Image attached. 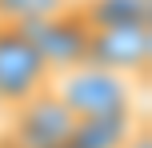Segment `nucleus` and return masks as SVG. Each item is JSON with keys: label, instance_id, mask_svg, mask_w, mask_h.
<instances>
[{"label": "nucleus", "instance_id": "obj_1", "mask_svg": "<svg viewBox=\"0 0 152 148\" xmlns=\"http://www.w3.org/2000/svg\"><path fill=\"white\" fill-rule=\"evenodd\" d=\"M52 96L72 112V120H104V116H128L136 112V80L104 72L96 64H80L48 80Z\"/></svg>", "mask_w": 152, "mask_h": 148}, {"label": "nucleus", "instance_id": "obj_2", "mask_svg": "<svg viewBox=\"0 0 152 148\" xmlns=\"http://www.w3.org/2000/svg\"><path fill=\"white\" fill-rule=\"evenodd\" d=\"M52 72L20 24H0V108L12 112L36 92H44Z\"/></svg>", "mask_w": 152, "mask_h": 148}, {"label": "nucleus", "instance_id": "obj_3", "mask_svg": "<svg viewBox=\"0 0 152 148\" xmlns=\"http://www.w3.org/2000/svg\"><path fill=\"white\" fill-rule=\"evenodd\" d=\"M88 64L128 80H144L152 64V24L128 20V24H104L88 32Z\"/></svg>", "mask_w": 152, "mask_h": 148}, {"label": "nucleus", "instance_id": "obj_4", "mask_svg": "<svg viewBox=\"0 0 152 148\" xmlns=\"http://www.w3.org/2000/svg\"><path fill=\"white\" fill-rule=\"evenodd\" d=\"M72 128H76L72 112L52 96V88H44L32 100H24L20 108H12L8 144L12 148H68Z\"/></svg>", "mask_w": 152, "mask_h": 148}, {"label": "nucleus", "instance_id": "obj_5", "mask_svg": "<svg viewBox=\"0 0 152 148\" xmlns=\"http://www.w3.org/2000/svg\"><path fill=\"white\" fill-rule=\"evenodd\" d=\"M20 28L32 36V44L44 56V64H48L52 76L88 64V32L92 28L80 20L76 4L68 12H60V16H48V20H36V24H20Z\"/></svg>", "mask_w": 152, "mask_h": 148}, {"label": "nucleus", "instance_id": "obj_6", "mask_svg": "<svg viewBox=\"0 0 152 148\" xmlns=\"http://www.w3.org/2000/svg\"><path fill=\"white\" fill-rule=\"evenodd\" d=\"M136 112H128V116H104V120H80V124L72 128V140L68 148H124L132 140V132L140 128Z\"/></svg>", "mask_w": 152, "mask_h": 148}, {"label": "nucleus", "instance_id": "obj_7", "mask_svg": "<svg viewBox=\"0 0 152 148\" xmlns=\"http://www.w3.org/2000/svg\"><path fill=\"white\" fill-rule=\"evenodd\" d=\"M76 12L88 28H104V24L148 20V0H76Z\"/></svg>", "mask_w": 152, "mask_h": 148}, {"label": "nucleus", "instance_id": "obj_8", "mask_svg": "<svg viewBox=\"0 0 152 148\" xmlns=\"http://www.w3.org/2000/svg\"><path fill=\"white\" fill-rule=\"evenodd\" d=\"M76 0H0V24H36L68 12Z\"/></svg>", "mask_w": 152, "mask_h": 148}, {"label": "nucleus", "instance_id": "obj_9", "mask_svg": "<svg viewBox=\"0 0 152 148\" xmlns=\"http://www.w3.org/2000/svg\"><path fill=\"white\" fill-rule=\"evenodd\" d=\"M124 148H152V132H148V120H140V128L132 132V140Z\"/></svg>", "mask_w": 152, "mask_h": 148}, {"label": "nucleus", "instance_id": "obj_10", "mask_svg": "<svg viewBox=\"0 0 152 148\" xmlns=\"http://www.w3.org/2000/svg\"><path fill=\"white\" fill-rule=\"evenodd\" d=\"M0 112H4V108H0Z\"/></svg>", "mask_w": 152, "mask_h": 148}]
</instances>
